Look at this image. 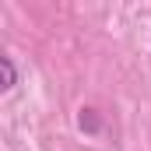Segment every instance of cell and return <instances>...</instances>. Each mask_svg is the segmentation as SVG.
I'll return each mask as SVG.
<instances>
[{"instance_id": "cell-1", "label": "cell", "mask_w": 151, "mask_h": 151, "mask_svg": "<svg viewBox=\"0 0 151 151\" xmlns=\"http://www.w3.org/2000/svg\"><path fill=\"white\" fill-rule=\"evenodd\" d=\"M77 127H81L84 134H91V137H99V134L106 130V123H102V113H99V109H91V106H84V109L77 113Z\"/></svg>"}, {"instance_id": "cell-2", "label": "cell", "mask_w": 151, "mask_h": 151, "mask_svg": "<svg viewBox=\"0 0 151 151\" xmlns=\"http://www.w3.org/2000/svg\"><path fill=\"white\" fill-rule=\"evenodd\" d=\"M14 84H18V63H14V56H0V91L7 95V91H14Z\"/></svg>"}]
</instances>
